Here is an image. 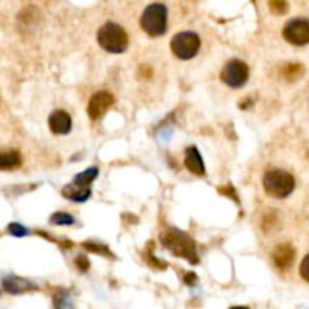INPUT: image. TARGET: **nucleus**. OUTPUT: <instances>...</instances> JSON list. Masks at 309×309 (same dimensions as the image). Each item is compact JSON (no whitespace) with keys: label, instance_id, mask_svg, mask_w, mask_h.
I'll use <instances>...</instances> for the list:
<instances>
[{"label":"nucleus","instance_id":"22","mask_svg":"<svg viewBox=\"0 0 309 309\" xmlns=\"http://www.w3.org/2000/svg\"><path fill=\"white\" fill-rule=\"evenodd\" d=\"M300 276L309 282V253L303 258V261H302V264H300Z\"/></svg>","mask_w":309,"mask_h":309},{"label":"nucleus","instance_id":"19","mask_svg":"<svg viewBox=\"0 0 309 309\" xmlns=\"http://www.w3.org/2000/svg\"><path fill=\"white\" fill-rule=\"evenodd\" d=\"M83 247L88 249V250H90V252H95V253H101V255L111 257V250H109V247H106V246L95 244L92 243V242H86V243H83Z\"/></svg>","mask_w":309,"mask_h":309},{"label":"nucleus","instance_id":"20","mask_svg":"<svg viewBox=\"0 0 309 309\" xmlns=\"http://www.w3.org/2000/svg\"><path fill=\"white\" fill-rule=\"evenodd\" d=\"M9 232L14 235V237H24V235H27L29 234V231L22 226L20 223H11L9 225Z\"/></svg>","mask_w":309,"mask_h":309},{"label":"nucleus","instance_id":"6","mask_svg":"<svg viewBox=\"0 0 309 309\" xmlns=\"http://www.w3.org/2000/svg\"><path fill=\"white\" fill-rule=\"evenodd\" d=\"M249 79V66L243 61L232 59L222 68L221 80L229 88H242Z\"/></svg>","mask_w":309,"mask_h":309},{"label":"nucleus","instance_id":"7","mask_svg":"<svg viewBox=\"0 0 309 309\" xmlns=\"http://www.w3.org/2000/svg\"><path fill=\"white\" fill-rule=\"evenodd\" d=\"M282 35L285 41L293 45L309 44V20L306 19H293L285 24Z\"/></svg>","mask_w":309,"mask_h":309},{"label":"nucleus","instance_id":"1","mask_svg":"<svg viewBox=\"0 0 309 309\" xmlns=\"http://www.w3.org/2000/svg\"><path fill=\"white\" fill-rule=\"evenodd\" d=\"M160 242L174 255L186 258L190 264H198L199 258L196 253V243L189 234L175 228H169L165 232H161Z\"/></svg>","mask_w":309,"mask_h":309},{"label":"nucleus","instance_id":"10","mask_svg":"<svg viewBox=\"0 0 309 309\" xmlns=\"http://www.w3.org/2000/svg\"><path fill=\"white\" fill-rule=\"evenodd\" d=\"M48 127L54 134H66L71 130V116L65 111H54L48 116Z\"/></svg>","mask_w":309,"mask_h":309},{"label":"nucleus","instance_id":"14","mask_svg":"<svg viewBox=\"0 0 309 309\" xmlns=\"http://www.w3.org/2000/svg\"><path fill=\"white\" fill-rule=\"evenodd\" d=\"M35 288L32 284H29L27 281L20 279V278H15V276H9V278H5L3 279V289L8 291V293H23V291H27V289H32Z\"/></svg>","mask_w":309,"mask_h":309},{"label":"nucleus","instance_id":"15","mask_svg":"<svg viewBox=\"0 0 309 309\" xmlns=\"http://www.w3.org/2000/svg\"><path fill=\"white\" fill-rule=\"evenodd\" d=\"M303 72H305V68L300 64H288L282 69V74L288 82H296L300 76H303Z\"/></svg>","mask_w":309,"mask_h":309},{"label":"nucleus","instance_id":"12","mask_svg":"<svg viewBox=\"0 0 309 309\" xmlns=\"http://www.w3.org/2000/svg\"><path fill=\"white\" fill-rule=\"evenodd\" d=\"M62 195L66 199L74 201V202H85L90 196V189H89V186H80L72 181L71 184H68L62 189Z\"/></svg>","mask_w":309,"mask_h":309},{"label":"nucleus","instance_id":"21","mask_svg":"<svg viewBox=\"0 0 309 309\" xmlns=\"http://www.w3.org/2000/svg\"><path fill=\"white\" fill-rule=\"evenodd\" d=\"M145 261H147L148 264L153 265V267L157 268V270H163V268H166V264L160 263V260H155L154 257H153V253H151V249H148V253L145 255Z\"/></svg>","mask_w":309,"mask_h":309},{"label":"nucleus","instance_id":"17","mask_svg":"<svg viewBox=\"0 0 309 309\" xmlns=\"http://www.w3.org/2000/svg\"><path fill=\"white\" fill-rule=\"evenodd\" d=\"M268 8L276 15H284L288 11L287 0H268Z\"/></svg>","mask_w":309,"mask_h":309},{"label":"nucleus","instance_id":"11","mask_svg":"<svg viewBox=\"0 0 309 309\" xmlns=\"http://www.w3.org/2000/svg\"><path fill=\"white\" fill-rule=\"evenodd\" d=\"M184 165H186V168H187L192 174H195V175H198V177L205 175V165H204V161H202V157L199 154L196 147H189V148L186 150V160H184Z\"/></svg>","mask_w":309,"mask_h":309},{"label":"nucleus","instance_id":"24","mask_svg":"<svg viewBox=\"0 0 309 309\" xmlns=\"http://www.w3.org/2000/svg\"><path fill=\"white\" fill-rule=\"evenodd\" d=\"M219 192H221L222 195H225V196H231V198L234 199L235 202H239V196L235 195V192H234V189H232L231 186H226V187H219Z\"/></svg>","mask_w":309,"mask_h":309},{"label":"nucleus","instance_id":"9","mask_svg":"<svg viewBox=\"0 0 309 309\" xmlns=\"http://www.w3.org/2000/svg\"><path fill=\"white\" fill-rule=\"evenodd\" d=\"M296 257V250L293 247V244L289 243H281L279 246L275 247L273 253H271V260L275 265L281 270H287L293 265Z\"/></svg>","mask_w":309,"mask_h":309},{"label":"nucleus","instance_id":"3","mask_svg":"<svg viewBox=\"0 0 309 309\" xmlns=\"http://www.w3.org/2000/svg\"><path fill=\"white\" fill-rule=\"evenodd\" d=\"M263 186L264 190L273 198L282 199L289 196L294 190L296 181L294 177L282 169H271L267 171L263 177Z\"/></svg>","mask_w":309,"mask_h":309},{"label":"nucleus","instance_id":"8","mask_svg":"<svg viewBox=\"0 0 309 309\" xmlns=\"http://www.w3.org/2000/svg\"><path fill=\"white\" fill-rule=\"evenodd\" d=\"M113 95L109 90H98L94 94L89 100L88 115L92 121H97L104 116V113L109 111L113 104Z\"/></svg>","mask_w":309,"mask_h":309},{"label":"nucleus","instance_id":"25","mask_svg":"<svg viewBox=\"0 0 309 309\" xmlns=\"http://www.w3.org/2000/svg\"><path fill=\"white\" fill-rule=\"evenodd\" d=\"M195 281H196V276H195L193 273H187V275L184 276V282H186L187 285H193Z\"/></svg>","mask_w":309,"mask_h":309},{"label":"nucleus","instance_id":"16","mask_svg":"<svg viewBox=\"0 0 309 309\" xmlns=\"http://www.w3.org/2000/svg\"><path fill=\"white\" fill-rule=\"evenodd\" d=\"M97 177H98V169L97 168H89L85 172H80L79 175H76V178L72 181L80 184V186H89Z\"/></svg>","mask_w":309,"mask_h":309},{"label":"nucleus","instance_id":"5","mask_svg":"<svg viewBox=\"0 0 309 309\" xmlns=\"http://www.w3.org/2000/svg\"><path fill=\"white\" fill-rule=\"evenodd\" d=\"M201 47V40L195 32H179L177 33L172 41H171V48L172 53L181 61H189L196 56Z\"/></svg>","mask_w":309,"mask_h":309},{"label":"nucleus","instance_id":"23","mask_svg":"<svg viewBox=\"0 0 309 309\" xmlns=\"http://www.w3.org/2000/svg\"><path fill=\"white\" fill-rule=\"evenodd\" d=\"M76 265L79 267V270L80 271H86L89 268V261L86 257H83V255H80V257H77V260H76Z\"/></svg>","mask_w":309,"mask_h":309},{"label":"nucleus","instance_id":"2","mask_svg":"<svg viewBox=\"0 0 309 309\" xmlns=\"http://www.w3.org/2000/svg\"><path fill=\"white\" fill-rule=\"evenodd\" d=\"M98 44L109 53H124L129 47V35L125 29L116 23H106L97 33Z\"/></svg>","mask_w":309,"mask_h":309},{"label":"nucleus","instance_id":"13","mask_svg":"<svg viewBox=\"0 0 309 309\" xmlns=\"http://www.w3.org/2000/svg\"><path fill=\"white\" fill-rule=\"evenodd\" d=\"M22 166V155L15 150L3 151L0 155V168L2 171H12Z\"/></svg>","mask_w":309,"mask_h":309},{"label":"nucleus","instance_id":"18","mask_svg":"<svg viewBox=\"0 0 309 309\" xmlns=\"http://www.w3.org/2000/svg\"><path fill=\"white\" fill-rule=\"evenodd\" d=\"M50 222L53 223V225H72L74 223V217L72 216H69L68 213H62V211H59V213H54L51 217H50Z\"/></svg>","mask_w":309,"mask_h":309},{"label":"nucleus","instance_id":"4","mask_svg":"<svg viewBox=\"0 0 309 309\" xmlns=\"http://www.w3.org/2000/svg\"><path fill=\"white\" fill-rule=\"evenodd\" d=\"M140 27L150 37H161L168 29V8L163 3H153L145 8L140 17Z\"/></svg>","mask_w":309,"mask_h":309}]
</instances>
